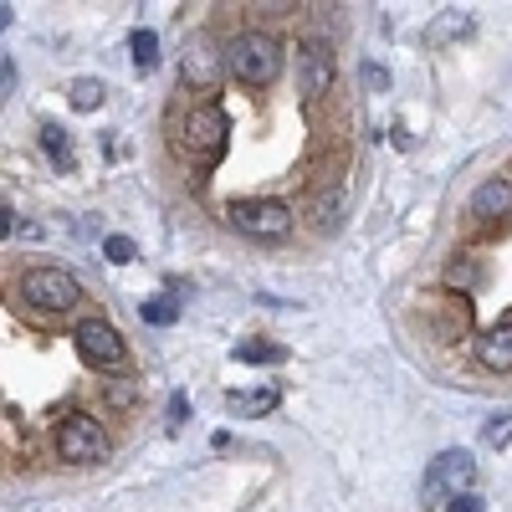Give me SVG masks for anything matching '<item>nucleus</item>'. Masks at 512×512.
<instances>
[{"label": "nucleus", "mask_w": 512, "mask_h": 512, "mask_svg": "<svg viewBox=\"0 0 512 512\" xmlns=\"http://www.w3.org/2000/svg\"><path fill=\"white\" fill-rule=\"evenodd\" d=\"M221 57H226V72L241 82V88H272V82L282 77V47L262 31H241Z\"/></svg>", "instance_id": "f257e3e1"}, {"label": "nucleus", "mask_w": 512, "mask_h": 512, "mask_svg": "<svg viewBox=\"0 0 512 512\" xmlns=\"http://www.w3.org/2000/svg\"><path fill=\"white\" fill-rule=\"evenodd\" d=\"M21 297H26L31 308H41V313H67V308H77L82 287H77V277L62 272V267H31V272L21 277Z\"/></svg>", "instance_id": "f03ea898"}, {"label": "nucleus", "mask_w": 512, "mask_h": 512, "mask_svg": "<svg viewBox=\"0 0 512 512\" xmlns=\"http://www.w3.org/2000/svg\"><path fill=\"white\" fill-rule=\"evenodd\" d=\"M108 436H103V425L93 420V415H67L62 425H57V456L62 461H72V466H98V461H108Z\"/></svg>", "instance_id": "7ed1b4c3"}, {"label": "nucleus", "mask_w": 512, "mask_h": 512, "mask_svg": "<svg viewBox=\"0 0 512 512\" xmlns=\"http://www.w3.org/2000/svg\"><path fill=\"white\" fill-rule=\"evenodd\" d=\"M226 221L241 231V236H256V241H282L292 231V205L282 200H236L226 210Z\"/></svg>", "instance_id": "20e7f679"}, {"label": "nucleus", "mask_w": 512, "mask_h": 512, "mask_svg": "<svg viewBox=\"0 0 512 512\" xmlns=\"http://www.w3.org/2000/svg\"><path fill=\"white\" fill-rule=\"evenodd\" d=\"M477 482V461L466 451H441L431 466H425V482H420V497L425 502H441V497H466Z\"/></svg>", "instance_id": "39448f33"}, {"label": "nucleus", "mask_w": 512, "mask_h": 512, "mask_svg": "<svg viewBox=\"0 0 512 512\" xmlns=\"http://www.w3.org/2000/svg\"><path fill=\"white\" fill-rule=\"evenodd\" d=\"M72 338H77L82 359H88L93 369H123V364H128V344L118 338V328L103 323V318H82Z\"/></svg>", "instance_id": "423d86ee"}, {"label": "nucleus", "mask_w": 512, "mask_h": 512, "mask_svg": "<svg viewBox=\"0 0 512 512\" xmlns=\"http://www.w3.org/2000/svg\"><path fill=\"white\" fill-rule=\"evenodd\" d=\"M180 139H185V149H195V154H221V144H226V113H221L216 103L190 108L185 123H180Z\"/></svg>", "instance_id": "0eeeda50"}, {"label": "nucleus", "mask_w": 512, "mask_h": 512, "mask_svg": "<svg viewBox=\"0 0 512 512\" xmlns=\"http://www.w3.org/2000/svg\"><path fill=\"white\" fill-rule=\"evenodd\" d=\"M328 88H333V57L323 41H308L297 52V93H303V103H318Z\"/></svg>", "instance_id": "6e6552de"}, {"label": "nucleus", "mask_w": 512, "mask_h": 512, "mask_svg": "<svg viewBox=\"0 0 512 512\" xmlns=\"http://www.w3.org/2000/svg\"><path fill=\"white\" fill-rule=\"evenodd\" d=\"M221 67H226V57H216V47H210V41H190L185 47V57H180V72H185V82L190 88H216L221 82Z\"/></svg>", "instance_id": "1a4fd4ad"}, {"label": "nucleus", "mask_w": 512, "mask_h": 512, "mask_svg": "<svg viewBox=\"0 0 512 512\" xmlns=\"http://www.w3.org/2000/svg\"><path fill=\"white\" fill-rule=\"evenodd\" d=\"M466 210H472L477 221H497V216H507V210H512V185H507L502 175L482 180V185L472 190V200H466Z\"/></svg>", "instance_id": "9d476101"}, {"label": "nucleus", "mask_w": 512, "mask_h": 512, "mask_svg": "<svg viewBox=\"0 0 512 512\" xmlns=\"http://www.w3.org/2000/svg\"><path fill=\"white\" fill-rule=\"evenodd\" d=\"M277 390H272V384H262V390H231L226 395V410L236 415V420H256V415H272L277 410Z\"/></svg>", "instance_id": "9b49d317"}, {"label": "nucleus", "mask_w": 512, "mask_h": 512, "mask_svg": "<svg viewBox=\"0 0 512 512\" xmlns=\"http://www.w3.org/2000/svg\"><path fill=\"white\" fill-rule=\"evenodd\" d=\"M477 359H482L487 369H497V374L512 369V323H497L492 333L477 338Z\"/></svg>", "instance_id": "f8f14e48"}, {"label": "nucleus", "mask_w": 512, "mask_h": 512, "mask_svg": "<svg viewBox=\"0 0 512 512\" xmlns=\"http://www.w3.org/2000/svg\"><path fill=\"white\" fill-rule=\"evenodd\" d=\"M236 364H287V344H267V338H241Z\"/></svg>", "instance_id": "ddd939ff"}, {"label": "nucleus", "mask_w": 512, "mask_h": 512, "mask_svg": "<svg viewBox=\"0 0 512 512\" xmlns=\"http://www.w3.org/2000/svg\"><path fill=\"white\" fill-rule=\"evenodd\" d=\"M344 205H349V195L344 190H323L318 195V205H313V221H318V231H338V226H344Z\"/></svg>", "instance_id": "4468645a"}, {"label": "nucleus", "mask_w": 512, "mask_h": 512, "mask_svg": "<svg viewBox=\"0 0 512 512\" xmlns=\"http://www.w3.org/2000/svg\"><path fill=\"white\" fill-rule=\"evenodd\" d=\"M103 98H108V93H103V82H98V77H77L72 88H67V103H72L77 113H93V108H103Z\"/></svg>", "instance_id": "2eb2a0df"}, {"label": "nucleus", "mask_w": 512, "mask_h": 512, "mask_svg": "<svg viewBox=\"0 0 512 512\" xmlns=\"http://www.w3.org/2000/svg\"><path fill=\"white\" fill-rule=\"evenodd\" d=\"M41 149H47L52 159H57V169H72L77 159H72V144H67V128L62 123H47L41 128Z\"/></svg>", "instance_id": "dca6fc26"}, {"label": "nucleus", "mask_w": 512, "mask_h": 512, "mask_svg": "<svg viewBox=\"0 0 512 512\" xmlns=\"http://www.w3.org/2000/svg\"><path fill=\"white\" fill-rule=\"evenodd\" d=\"M128 52H134V62H139L144 72H154V62H159V36H154L149 26H139L134 36H128Z\"/></svg>", "instance_id": "f3484780"}, {"label": "nucleus", "mask_w": 512, "mask_h": 512, "mask_svg": "<svg viewBox=\"0 0 512 512\" xmlns=\"http://www.w3.org/2000/svg\"><path fill=\"white\" fill-rule=\"evenodd\" d=\"M139 318L154 323V328H169V323L180 318V297H149V303L139 308Z\"/></svg>", "instance_id": "a211bd4d"}, {"label": "nucleus", "mask_w": 512, "mask_h": 512, "mask_svg": "<svg viewBox=\"0 0 512 512\" xmlns=\"http://www.w3.org/2000/svg\"><path fill=\"white\" fill-rule=\"evenodd\" d=\"M482 441H487L492 451L512 446V405H507V410H497V415H487V425H482Z\"/></svg>", "instance_id": "6ab92c4d"}, {"label": "nucleus", "mask_w": 512, "mask_h": 512, "mask_svg": "<svg viewBox=\"0 0 512 512\" xmlns=\"http://www.w3.org/2000/svg\"><path fill=\"white\" fill-rule=\"evenodd\" d=\"M103 256H108L113 267H123V262H134L139 251H134V241H128V236H108V241H103Z\"/></svg>", "instance_id": "aec40b11"}, {"label": "nucleus", "mask_w": 512, "mask_h": 512, "mask_svg": "<svg viewBox=\"0 0 512 512\" xmlns=\"http://www.w3.org/2000/svg\"><path fill=\"white\" fill-rule=\"evenodd\" d=\"M359 82H364V93H384V88H390V72H384L379 62H364L359 67Z\"/></svg>", "instance_id": "412c9836"}, {"label": "nucleus", "mask_w": 512, "mask_h": 512, "mask_svg": "<svg viewBox=\"0 0 512 512\" xmlns=\"http://www.w3.org/2000/svg\"><path fill=\"white\" fill-rule=\"evenodd\" d=\"M108 400H113V405H134V400H139V384H134V379H113V384H108Z\"/></svg>", "instance_id": "4be33fe9"}, {"label": "nucleus", "mask_w": 512, "mask_h": 512, "mask_svg": "<svg viewBox=\"0 0 512 512\" xmlns=\"http://www.w3.org/2000/svg\"><path fill=\"white\" fill-rule=\"evenodd\" d=\"M185 420H190V400H185V395H175V400H169V436L185 431Z\"/></svg>", "instance_id": "5701e85b"}, {"label": "nucleus", "mask_w": 512, "mask_h": 512, "mask_svg": "<svg viewBox=\"0 0 512 512\" xmlns=\"http://www.w3.org/2000/svg\"><path fill=\"white\" fill-rule=\"evenodd\" d=\"M446 512H482V497H477V492H466V497H451V502H446Z\"/></svg>", "instance_id": "b1692460"}, {"label": "nucleus", "mask_w": 512, "mask_h": 512, "mask_svg": "<svg viewBox=\"0 0 512 512\" xmlns=\"http://www.w3.org/2000/svg\"><path fill=\"white\" fill-rule=\"evenodd\" d=\"M0 88H6V93L16 88V62H11V57H6V62H0Z\"/></svg>", "instance_id": "393cba45"}, {"label": "nucleus", "mask_w": 512, "mask_h": 512, "mask_svg": "<svg viewBox=\"0 0 512 512\" xmlns=\"http://www.w3.org/2000/svg\"><path fill=\"white\" fill-rule=\"evenodd\" d=\"M11 231H16V210L0 205V236H11Z\"/></svg>", "instance_id": "a878e982"}]
</instances>
